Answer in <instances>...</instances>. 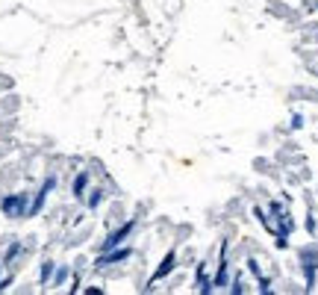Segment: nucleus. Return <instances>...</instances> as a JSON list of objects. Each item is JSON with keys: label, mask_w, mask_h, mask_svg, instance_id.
<instances>
[{"label": "nucleus", "mask_w": 318, "mask_h": 295, "mask_svg": "<svg viewBox=\"0 0 318 295\" xmlns=\"http://www.w3.org/2000/svg\"><path fill=\"white\" fill-rule=\"evenodd\" d=\"M21 207H24V201H21L18 195L3 198V213H6V215H21Z\"/></svg>", "instance_id": "f257e3e1"}, {"label": "nucleus", "mask_w": 318, "mask_h": 295, "mask_svg": "<svg viewBox=\"0 0 318 295\" xmlns=\"http://www.w3.org/2000/svg\"><path fill=\"white\" fill-rule=\"evenodd\" d=\"M130 230H133V221H127V225H124V228H121V230H115V233H112V236H109V239H106V245H103V248H115V245H118V242H124V236H127V233H130Z\"/></svg>", "instance_id": "f03ea898"}, {"label": "nucleus", "mask_w": 318, "mask_h": 295, "mask_svg": "<svg viewBox=\"0 0 318 295\" xmlns=\"http://www.w3.org/2000/svg\"><path fill=\"white\" fill-rule=\"evenodd\" d=\"M171 269H174V251H168V254H165V260H162V266L156 269V275H153V280H159V278H165V275H168Z\"/></svg>", "instance_id": "7ed1b4c3"}, {"label": "nucleus", "mask_w": 318, "mask_h": 295, "mask_svg": "<svg viewBox=\"0 0 318 295\" xmlns=\"http://www.w3.org/2000/svg\"><path fill=\"white\" fill-rule=\"evenodd\" d=\"M130 257V251L124 248V251H115V254H109V257H100L97 260V266H109V263H118V260H127Z\"/></svg>", "instance_id": "20e7f679"}, {"label": "nucleus", "mask_w": 318, "mask_h": 295, "mask_svg": "<svg viewBox=\"0 0 318 295\" xmlns=\"http://www.w3.org/2000/svg\"><path fill=\"white\" fill-rule=\"evenodd\" d=\"M53 183H56V180H53V177H50V180H47V183H45V189H42V192H39V198H35V204H32V213H39V210H42V204H45V198H47V192H50V189H53Z\"/></svg>", "instance_id": "39448f33"}, {"label": "nucleus", "mask_w": 318, "mask_h": 295, "mask_svg": "<svg viewBox=\"0 0 318 295\" xmlns=\"http://www.w3.org/2000/svg\"><path fill=\"white\" fill-rule=\"evenodd\" d=\"M86 183H89V177H86V174H80V177L74 180V195H83V189H86Z\"/></svg>", "instance_id": "423d86ee"}]
</instances>
